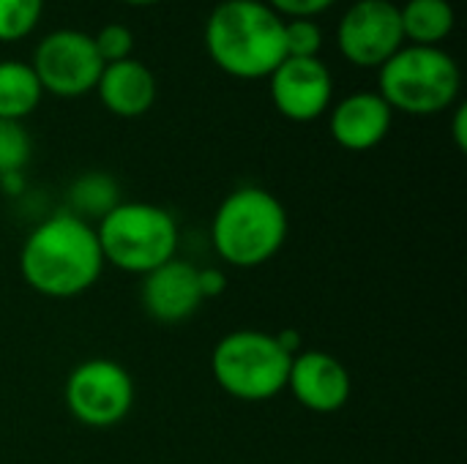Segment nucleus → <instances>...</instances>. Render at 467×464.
Returning a JSON list of instances; mask_svg holds the SVG:
<instances>
[{
  "instance_id": "1",
  "label": "nucleus",
  "mask_w": 467,
  "mask_h": 464,
  "mask_svg": "<svg viewBox=\"0 0 467 464\" xmlns=\"http://www.w3.org/2000/svg\"><path fill=\"white\" fill-rule=\"evenodd\" d=\"M104 268L107 263L96 227L68 211L38 222L19 249V273L25 284L55 301L88 293L96 287Z\"/></svg>"
},
{
  "instance_id": "2",
  "label": "nucleus",
  "mask_w": 467,
  "mask_h": 464,
  "mask_svg": "<svg viewBox=\"0 0 467 464\" xmlns=\"http://www.w3.org/2000/svg\"><path fill=\"white\" fill-rule=\"evenodd\" d=\"M205 52L235 79H268L287 57L285 19L263 0H222L202 27Z\"/></svg>"
},
{
  "instance_id": "3",
  "label": "nucleus",
  "mask_w": 467,
  "mask_h": 464,
  "mask_svg": "<svg viewBox=\"0 0 467 464\" xmlns=\"http://www.w3.org/2000/svg\"><path fill=\"white\" fill-rule=\"evenodd\" d=\"M290 232V219L276 194L263 186L230 191L211 222V243L224 265L260 268L271 263Z\"/></svg>"
},
{
  "instance_id": "4",
  "label": "nucleus",
  "mask_w": 467,
  "mask_h": 464,
  "mask_svg": "<svg viewBox=\"0 0 467 464\" xmlns=\"http://www.w3.org/2000/svg\"><path fill=\"white\" fill-rule=\"evenodd\" d=\"M462 71L443 46L405 44L378 68V93L394 112L427 118L460 101Z\"/></svg>"
},
{
  "instance_id": "5",
  "label": "nucleus",
  "mask_w": 467,
  "mask_h": 464,
  "mask_svg": "<svg viewBox=\"0 0 467 464\" xmlns=\"http://www.w3.org/2000/svg\"><path fill=\"white\" fill-rule=\"evenodd\" d=\"M93 227L104 263L134 276H145L170 263L181 241L175 216L161 205L140 200H120Z\"/></svg>"
},
{
  "instance_id": "6",
  "label": "nucleus",
  "mask_w": 467,
  "mask_h": 464,
  "mask_svg": "<svg viewBox=\"0 0 467 464\" xmlns=\"http://www.w3.org/2000/svg\"><path fill=\"white\" fill-rule=\"evenodd\" d=\"M293 356L276 334L238 328L222 336L211 353V372L219 388L238 402H268L287 388Z\"/></svg>"
},
{
  "instance_id": "7",
  "label": "nucleus",
  "mask_w": 467,
  "mask_h": 464,
  "mask_svg": "<svg viewBox=\"0 0 467 464\" xmlns=\"http://www.w3.org/2000/svg\"><path fill=\"white\" fill-rule=\"evenodd\" d=\"M63 402L71 418L88 429H112L134 407V380L112 358H88L77 364L63 386Z\"/></svg>"
},
{
  "instance_id": "8",
  "label": "nucleus",
  "mask_w": 467,
  "mask_h": 464,
  "mask_svg": "<svg viewBox=\"0 0 467 464\" xmlns=\"http://www.w3.org/2000/svg\"><path fill=\"white\" fill-rule=\"evenodd\" d=\"M44 93L57 98H79L96 90L104 60L96 52L93 36L77 27H57L47 33L30 60Z\"/></svg>"
},
{
  "instance_id": "9",
  "label": "nucleus",
  "mask_w": 467,
  "mask_h": 464,
  "mask_svg": "<svg viewBox=\"0 0 467 464\" xmlns=\"http://www.w3.org/2000/svg\"><path fill=\"white\" fill-rule=\"evenodd\" d=\"M337 46L350 66L380 68L405 46L400 5L391 0H356L337 25Z\"/></svg>"
},
{
  "instance_id": "10",
  "label": "nucleus",
  "mask_w": 467,
  "mask_h": 464,
  "mask_svg": "<svg viewBox=\"0 0 467 464\" xmlns=\"http://www.w3.org/2000/svg\"><path fill=\"white\" fill-rule=\"evenodd\" d=\"M268 88L276 112L293 123H312L334 104V77L320 57H285Z\"/></svg>"
},
{
  "instance_id": "11",
  "label": "nucleus",
  "mask_w": 467,
  "mask_h": 464,
  "mask_svg": "<svg viewBox=\"0 0 467 464\" xmlns=\"http://www.w3.org/2000/svg\"><path fill=\"white\" fill-rule=\"evenodd\" d=\"M293 399L320 416L337 413L350 402L353 380L348 366L326 350H301L293 356L287 388Z\"/></svg>"
},
{
  "instance_id": "12",
  "label": "nucleus",
  "mask_w": 467,
  "mask_h": 464,
  "mask_svg": "<svg viewBox=\"0 0 467 464\" xmlns=\"http://www.w3.org/2000/svg\"><path fill=\"white\" fill-rule=\"evenodd\" d=\"M140 301L145 314L161 325H175L194 317L205 301L200 290V268L172 257L142 276Z\"/></svg>"
},
{
  "instance_id": "13",
  "label": "nucleus",
  "mask_w": 467,
  "mask_h": 464,
  "mask_svg": "<svg viewBox=\"0 0 467 464\" xmlns=\"http://www.w3.org/2000/svg\"><path fill=\"white\" fill-rule=\"evenodd\" d=\"M394 123V109L378 90H356L342 96L328 109V131L334 142L350 153L378 148Z\"/></svg>"
},
{
  "instance_id": "14",
  "label": "nucleus",
  "mask_w": 467,
  "mask_h": 464,
  "mask_svg": "<svg viewBox=\"0 0 467 464\" xmlns=\"http://www.w3.org/2000/svg\"><path fill=\"white\" fill-rule=\"evenodd\" d=\"M96 93L104 109L115 118H140L156 104L159 82L142 60L126 57L104 66Z\"/></svg>"
},
{
  "instance_id": "15",
  "label": "nucleus",
  "mask_w": 467,
  "mask_h": 464,
  "mask_svg": "<svg viewBox=\"0 0 467 464\" xmlns=\"http://www.w3.org/2000/svg\"><path fill=\"white\" fill-rule=\"evenodd\" d=\"M405 44L416 46H441L457 22L454 5L449 0H408L400 5Z\"/></svg>"
},
{
  "instance_id": "16",
  "label": "nucleus",
  "mask_w": 467,
  "mask_h": 464,
  "mask_svg": "<svg viewBox=\"0 0 467 464\" xmlns=\"http://www.w3.org/2000/svg\"><path fill=\"white\" fill-rule=\"evenodd\" d=\"M44 98V88L25 60H0V120L30 118Z\"/></svg>"
},
{
  "instance_id": "17",
  "label": "nucleus",
  "mask_w": 467,
  "mask_h": 464,
  "mask_svg": "<svg viewBox=\"0 0 467 464\" xmlns=\"http://www.w3.org/2000/svg\"><path fill=\"white\" fill-rule=\"evenodd\" d=\"M66 200H68V208H66L68 213L96 224L120 202V186L109 172L93 170V172H82L79 178L71 180Z\"/></svg>"
},
{
  "instance_id": "18",
  "label": "nucleus",
  "mask_w": 467,
  "mask_h": 464,
  "mask_svg": "<svg viewBox=\"0 0 467 464\" xmlns=\"http://www.w3.org/2000/svg\"><path fill=\"white\" fill-rule=\"evenodd\" d=\"M44 0H0V44L25 41L41 22Z\"/></svg>"
},
{
  "instance_id": "19",
  "label": "nucleus",
  "mask_w": 467,
  "mask_h": 464,
  "mask_svg": "<svg viewBox=\"0 0 467 464\" xmlns=\"http://www.w3.org/2000/svg\"><path fill=\"white\" fill-rule=\"evenodd\" d=\"M33 156V139L19 120H0V178L25 172Z\"/></svg>"
},
{
  "instance_id": "20",
  "label": "nucleus",
  "mask_w": 467,
  "mask_h": 464,
  "mask_svg": "<svg viewBox=\"0 0 467 464\" xmlns=\"http://www.w3.org/2000/svg\"><path fill=\"white\" fill-rule=\"evenodd\" d=\"M323 27L317 19H285V52L287 57H320Z\"/></svg>"
},
{
  "instance_id": "21",
  "label": "nucleus",
  "mask_w": 467,
  "mask_h": 464,
  "mask_svg": "<svg viewBox=\"0 0 467 464\" xmlns=\"http://www.w3.org/2000/svg\"><path fill=\"white\" fill-rule=\"evenodd\" d=\"M93 36V44H96V52L99 57L107 63H118V60H126L131 57L134 52V33L131 27H126L123 22H109L104 25L99 33H90Z\"/></svg>"
},
{
  "instance_id": "22",
  "label": "nucleus",
  "mask_w": 467,
  "mask_h": 464,
  "mask_svg": "<svg viewBox=\"0 0 467 464\" xmlns=\"http://www.w3.org/2000/svg\"><path fill=\"white\" fill-rule=\"evenodd\" d=\"M265 5H271L282 19H317L323 11H328L337 0H263Z\"/></svg>"
},
{
  "instance_id": "23",
  "label": "nucleus",
  "mask_w": 467,
  "mask_h": 464,
  "mask_svg": "<svg viewBox=\"0 0 467 464\" xmlns=\"http://www.w3.org/2000/svg\"><path fill=\"white\" fill-rule=\"evenodd\" d=\"M200 290L205 301L219 298L227 290V273L222 268H200Z\"/></svg>"
},
{
  "instance_id": "24",
  "label": "nucleus",
  "mask_w": 467,
  "mask_h": 464,
  "mask_svg": "<svg viewBox=\"0 0 467 464\" xmlns=\"http://www.w3.org/2000/svg\"><path fill=\"white\" fill-rule=\"evenodd\" d=\"M451 134L460 150H467V107L465 104H454V118H451Z\"/></svg>"
},
{
  "instance_id": "25",
  "label": "nucleus",
  "mask_w": 467,
  "mask_h": 464,
  "mask_svg": "<svg viewBox=\"0 0 467 464\" xmlns=\"http://www.w3.org/2000/svg\"><path fill=\"white\" fill-rule=\"evenodd\" d=\"M0 189L8 197H19L25 191V172H14V175H3L0 178Z\"/></svg>"
},
{
  "instance_id": "26",
  "label": "nucleus",
  "mask_w": 467,
  "mask_h": 464,
  "mask_svg": "<svg viewBox=\"0 0 467 464\" xmlns=\"http://www.w3.org/2000/svg\"><path fill=\"white\" fill-rule=\"evenodd\" d=\"M120 3L134 5V8H148V5H156V3H161V0H120Z\"/></svg>"
}]
</instances>
